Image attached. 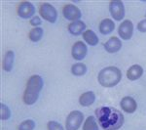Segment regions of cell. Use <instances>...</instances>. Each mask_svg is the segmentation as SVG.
<instances>
[{
    "mask_svg": "<svg viewBox=\"0 0 146 130\" xmlns=\"http://www.w3.org/2000/svg\"><path fill=\"white\" fill-rule=\"evenodd\" d=\"M96 115L100 126L104 130H118L123 126V113L112 107H102L96 110Z\"/></svg>",
    "mask_w": 146,
    "mask_h": 130,
    "instance_id": "cell-1",
    "label": "cell"
},
{
    "mask_svg": "<svg viewBox=\"0 0 146 130\" xmlns=\"http://www.w3.org/2000/svg\"><path fill=\"white\" fill-rule=\"evenodd\" d=\"M44 86V81L40 75L33 74L28 78L27 87L23 92V100L25 105L31 106L37 102Z\"/></svg>",
    "mask_w": 146,
    "mask_h": 130,
    "instance_id": "cell-2",
    "label": "cell"
},
{
    "mask_svg": "<svg viewBox=\"0 0 146 130\" xmlns=\"http://www.w3.org/2000/svg\"><path fill=\"white\" fill-rule=\"evenodd\" d=\"M122 72L117 67H106L100 72L98 75V81L101 86L110 88L114 87L121 81Z\"/></svg>",
    "mask_w": 146,
    "mask_h": 130,
    "instance_id": "cell-3",
    "label": "cell"
},
{
    "mask_svg": "<svg viewBox=\"0 0 146 130\" xmlns=\"http://www.w3.org/2000/svg\"><path fill=\"white\" fill-rule=\"evenodd\" d=\"M84 121V115L80 111H72L67 115L65 120V129L66 130H78Z\"/></svg>",
    "mask_w": 146,
    "mask_h": 130,
    "instance_id": "cell-4",
    "label": "cell"
},
{
    "mask_svg": "<svg viewBox=\"0 0 146 130\" xmlns=\"http://www.w3.org/2000/svg\"><path fill=\"white\" fill-rule=\"evenodd\" d=\"M39 13L44 20L51 23H55L58 20V11L55 7L48 2H44L40 5Z\"/></svg>",
    "mask_w": 146,
    "mask_h": 130,
    "instance_id": "cell-5",
    "label": "cell"
},
{
    "mask_svg": "<svg viewBox=\"0 0 146 130\" xmlns=\"http://www.w3.org/2000/svg\"><path fill=\"white\" fill-rule=\"evenodd\" d=\"M109 12L113 20L122 21L125 17V6L120 0H113L109 2Z\"/></svg>",
    "mask_w": 146,
    "mask_h": 130,
    "instance_id": "cell-6",
    "label": "cell"
},
{
    "mask_svg": "<svg viewBox=\"0 0 146 130\" xmlns=\"http://www.w3.org/2000/svg\"><path fill=\"white\" fill-rule=\"evenodd\" d=\"M62 15L66 20L75 22V21H79L80 18L82 17L81 10L74 4H66L64 5L62 9Z\"/></svg>",
    "mask_w": 146,
    "mask_h": 130,
    "instance_id": "cell-7",
    "label": "cell"
},
{
    "mask_svg": "<svg viewBox=\"0 0 146 130\" xmlns=\"http://www.w3.org/2000/svg\"><path fill=\"white\" fill-rule=\"evenodd\" d=\"M17 13L23 19H32L33 15L35 14V7L31 2L23 1L19 4Z\"/></svg>",
    "mask_w": 146,
    "mask_h": 130,
    "instance_id": "cell-8",
    "label": "cell"
},
{
    "mask_svg": "<svg viewBox=\"0 0 146 130\" xmlns=\"http://www.w3.org/2000/svg\"><path fill=\"white\" fill-rule=\"evenodd\" d=\"M118 34L123 40H129L133 34V23L129 20H125L120 23Z\"/></svg>",
    "mask_w": 146,
    "mask_h": 130,
    "instance_id": "cell-9",
    "label": "cell"
},
{
    "mask_svg": "<svg viewBox=\"0 0 146 130\" xmlns=\"http://www.w3.org/2000/svg\"><path fill=\"white\" fill-rule=\"evenodd\" d=\"M87 53H88V48H87V45L84 42L77 41L73 44L71 48V55L74 60H83L85 57L87 56Z\"/></svg>",
    "mask_w": 146,
    "mask_h": 130,
    "instance_id": "cell-10",
    "label": "cell"
},
{
    "mask_svg": "<svg viewBox=\"0 0 146 130\" xmlns=\"http://www.w3.org/2000/svg\"><path fill=\"white\" fill-rule=\"evenodd\" d=\"M120 107L127 113H133L137 109V103L133 97L126 96L120 102Z\"/></svg>",
    "mask_w": 146,
    "mask_h": 130,
    "instance_id": "cell-11",
    "label": "cell"
},
{
    "mask_svg": "<svg viewBox=\"0 0 146 130\" xmlns=\"http://www.w3.org/2000/svg\"><path fill=\"white\" fill-rule=\"evenodd\" d=\"M103 47H104V49L108 53H110V54L117 53V52H119L122 48V41L118 37L112 36L103 44Z\"/></svg>",
    "mask_w": 146,
    "mask_h": 130,
    "instance_id": "cell-12",
    "label": "cell"
},
{
    "mask_svg": "<svg viewBox=\"0 0 146 130\" xmlns=\"http://www.w3.org/2000/svg\"><path fill=\"white\" fill-rule=\"evenodd\" d=\"M68 31H69L70 34L72 35H80L83 34L85 32V29H86V23H85L83 21H75V22H71L68 25L67 27Z\"/></svg>",
    "mask_w": 146,
    "mask_h": 130,
    "instance_id": "cell-13",
    "label": "cell"
},
{
    "mask_svg": "<svg viewBox=\"0 0 146 130\" xmlns=\"http://www.w3.org/2000/svg\"><path fill=\"white\" fill-rule=\"evenodd\" d=\"M143 74V68L139 65H133L127 70V77L131 81L139 79Z\"/></svg>",
    "mask_w": 146,
    "mask_h": 130,
    "instance_id": "cell-14",
    "label": "cell"
},
{
    "mask_svg": "<svg viewBox=\"0 0 146 130\" xmlns=\"http://www.w3.org/2000/svg\"><path fill=\"white\" fill-rule=\"evenodd\" d=\"M115 23L111 19H104L100 23V32L103 35H107L114 30Z\"/></svg>",
    "mask_w": 146,
    "mask_h": 130,
    "instance_id": "cell-15",
    "label": "cell"
},
{
    "mask_svg": "<svg viewBox=\"0 0 146 130\" xmlns=\"http://www.w3.org/2000/svg\"><path fill=\"white\" fill-rule=\"evenodd\" d=\"M14 61H15V53L12 50H8L5 53L3 60V70L6 72H10L13 70Z\"/></svg>",
    "mask_w": 146,
    "mask_h": 130,
    "instance_id": "cell-16",
    "label": "cell"
},
{
    "mask_svg": "<svg viewBox=\"0 0 146 130\" xmlns=\"http://www.w3.org/2000/svg\"><path fill=\"white\" fill-rule=\"evenodd\" d=\"M96 101V95L93 91H87L82 94L79 98V103L83 107H89L92 106Z\"/></svg>",
    "mask_w": 146,
    "mask_h": 130,
    "instance_id": "cell-17",
    "label": "cell"
},
{
    "mask_svg": "<svg viewBox=\"0 0 146 130\" xmlns=\"http://www.w3.org/2000/svg\"><path fill=\"white\" fill-rule=\"evenodd\" d=\"M82 36H83V39L85 40V42L91 46H96L98 44V41H100L98 36L96 35V32L91 29L85 30V32L82 34Z\"/></svg>",
    "mask_w": 146,
    "mask_h": 130,
    "instance_id": "cell-18",
    "label": "cell"
},
{
    "mask_svg": "<svg viewBox=\"0 0 146 130\" xmlns=\"http://www.w3.org/2000/svg\"><path fill=\"white\" fill-rule=\"evenodd\" d=\"M44 34V30L42 27H34L32 28L29 31V34H28V38L30 39V41L32 42H38L41 40V38L43 37Z\"/></svg>",
    "mask_w": 146,
    "mask_h": 130,
    "instance_id": "cell-19",
    "label": "cell"
},
{
    "mask_svg": "<svg viewBox=\"0 0 146 130\" xmlns=\"http://www.w3.org/2000/svg\"><path fill=\"white\" fill-rule=\"evenodd\" d=\"M71 72L75 76H82L87 72V66L83 63H76L71 67Z\"/></svg>",
    "mask_w": 146,
    "mask_h": 130,
    "instance_id": "cell-20",
    "label": "cell"
},
{
    "mask_svg": "<svg viewBox=\"0 0 146 130\" xmlns=\"http://www.w3.org/2000/svg\"><path fill=\"white\" fill-rule=\"evenodd\" d=\"M98 124L96 120V117L90 115L86 119L83 125V130H98Z\"/></svg>",
    "mask_w": 146,
    "mask_h": 130,
    "instance_id": "cell-21",
    "label": "cell"
},
{
    "mask_svg": "<svg viewBox=\"0 0 146 130\" xmlns=\"http://www.w3.org/2000/svg\"><path fill=\"white\" fill-rule=\"evenodd\" d=\"M0 117L2 120H8L11 117V111L8 106L1 103L0 105Z\"/></svg>",
    "mask_w": 146,
    "mask_h": 130,
    "instance_id": "cell-22",
    "label": "cell"
},
{
    "mask_svg": "<svg viewBox=\"0 0 146 130\" xmlns=\"http://www.w3.org/2000/svg\"><path fill=\"white\" fill-rule=\"evenodd\" d=\"M35 128V121L32 119H27L19 125L18 130H33Z\"/></svg>",
    "mask_w": 146,
    "mask_h": 130,
    "instance_id": "cell-23",
    "label": "cell"
},
{
    "mask_svg": "<svg viewBox=\"0 0 146 130\" xmlns=\"http://www.w3.org/2000/svg\"><path fill=\"white\" fill-rule=\"evenodd\" d=\"M47 129L48 130H64L63 126L58 121L55 120H51L47 123Z\"/></svg>",
    "mask_w": 146,
    "mask_h": 130,
    "instance_id": "cell-24",
    "label": "cell"
},
{
    "mask_svg": "<svg viewBox=\"0 0 146 130\" xmlns=\"http://www.w3.org/2000/svg\"><path fill=\"white\" fill-rule=\"evenodd\" d=\"M42 23L41 18L38 17V16H34L32 19H30V25L34 27H38Z\"/></svg>",
    "mask_w": 146,
    "mask_h": 130,
    "instance_id": "cell-25",
    "label": "cell"
},
{
    "mask_svg": "<svg viewBox=\"0 0 146 130\" xmlns=\"http://www.w3.org/2000/svg\"><path fill=\"white\" fill-rule=\"evenodd\" d=\"M137 29L140 32H146V19L141 20L139 23H137Z\"/></svg>",
    "mask_w": 146,
    "mask_h": 130,
    "instance_id": "cell-26",
    "label": "cell"
},
{
    "mask_svg": "<svg viewBox=\"0 0 146 130\" xmlns=\"http://www.w3.org/2000/svg\"><path fill=\"white\" fill-rule=\"evenodd\" d=\"M145 15H146V13H145Z\"/></svg>",
    "mask_w": 146,
    "mask_h": 130,
    "instance_id": "cell-27",
    "label": "cell"
}]
</instances>
